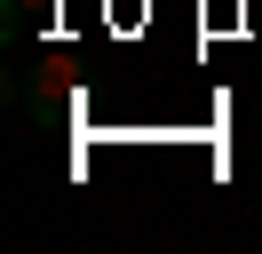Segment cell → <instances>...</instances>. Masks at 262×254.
I'll return each mask as SVG.
<instances>
[{"label": "cell", "mask_w": 262, "mask_h": 254, "mask_svg": "<svg viewBox=\"0 0 262 254\" xmlns=\"http://www.w3.org/2000/svg\"><path fill=\"white\" fill-rule=\"evenodd\" d=\"M32 8H48V0H16V8H8V32H16V24H24Z\"/></svg>", "instance_id": "obj_1"}]
</instances>
